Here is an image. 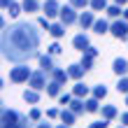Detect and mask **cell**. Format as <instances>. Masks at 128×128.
Wrapping results in <instances>:
<instances>
[{
    "label": "cell",
    "instance_id": "52a82bcc",
    "mask_svg": "<svg viewBox=\"0 0 128 128\" xmlns=\"http://www.w3.org/2000/svg\"><path fill=\"white\" fill-rule=\"evenodd\" d=\"M61 2L58 0H44L42 2V12H44V16H49V19H56V16H61Z\"/></svg>",
    "mask_w": 128,
    "mask_h": 128
},
{
    "label": "cell",
    "instance_id": "60d3db41",
    "mask_svg": "<svg viewBox=\"0 0 128 128\" xmlns=\"http://www.w3.org/2000/svg\"><path fill=\"white\" fill-rule=\"evenodd\" d=\"M112 2H116V5H121V7H126V5H128V0H112Z\"/></svg>",
    "mask_w": 128,
    "mask_h": 128
},
{
    "label": "cell",
    "instance_id": "7c38bea8",
    "mask_svg": "<svg viewBox=\"0 0 128 128\" xmlns=\"http://www.w3.org/2000/svg\"><path fill=\"white\" fill-rule=\"evenodd\" d=\"M112 70H114V74H119V77H126L128 74V61L126 58H114V63H112Z\"/></svg>",
    "mask_w": 128,
    "mask_h": 128
},
{
    "label": "cell",
    "instance_id": "6da1fadb",
    "mask_svg": "<svg viewBox=\"0 0 128 128\" xmlns=\"http://www.w3.org/2000/svg\"><path fill=\"white\" fill-rule=\"evenodd\" d=\"M40 40L42 35L30 21H14L12 26H2L0 49L2 58L10 63H28L30 58H40Z\"/></svg>",
    "mask_w": 128,
    "mask_h": 128
},
{
    "label": "cell",
    "instance_id": "ffe728a7",
    "mask_svg": "<svg viewBox=\"0 0 128 128\" xmlns=\"http://www.w3.org/2000/svg\"><path fill=\"white\" fill-rule=\"evenodd\" d=\"M51 79L58 82V84H65V82L70 79V74H68V70H63V68H56V70L51 72Z\"/></svg>",
    "mask_w": 128,
    "mask_h": 128
},
{
    "label": "cell",
    "instance_id": "603a6c76",
    "mask_svg": "<svg viewBox=\"0 0 128 128\" xmlns=\"http://www.w3.org/2000/svg\"><path fill=\"white\" fill-rule=\"evenodd\" d=\"M86 112H88V114H93V112H100V100H98V98H86Z\"/></svg>",
    "mask_w": 128,
    "mask_h": 128
},
{
    "label": "cell",
    "instance_id": "83f0119b",
    "mask_svg": "<svg viewBox=\"0 0 128 128\" xmlns=\"http://www.w3.org/2000/svg\"><path fill=\"white\" fill-rule=\"evenodd\" d=\"M116 91L124 93V96H128V77H119V82H116Z\"/></svg>",
    "mask_w": 128,
    "mask_h": 128
},
{
    "label": "cell",
    "instance_id": "836d02e7",
    "mask_svg": "<svg viewBox=\"0 0 128 128\" xmlns=\"http://www.w3.org/2000/svg\"><path fill=\"white\" fill-rule=\"evenodd\" d=\"M86 128H110V121H107V119H102V121H93V124H88Z\"/></svg>",
    "mask_w": 128,
    "mask_h": 128
},
{
    "label": "cell",
    "instance_id": "3957f363",
    "mask_svg": "<svg viewBox=\"0 0 128 128\" xmlns=\"http://www.w3.org/2000/svg\"><path fill=\"white\" fill-rule=\"evenodd\" d=\"M30 74H33V70L26 63H16L10 70V82H12V84H26V82L30 79Z\"/></svg>",
    "mask_w": 128,
    "mask_h": 128
},
{
    "label": "cell",
    "instance_id": "b9f144b4",
    "mask_svg": "<svg viewBox=\"0 0 128 128\" xmlns=\"http://www.w3.org/2000/svg\"><path fill=\"white\" fill-rule=\"evenodd\" d=\"M124 19L128 21V7H124Z\"/></svg>",
    "mask_w": 128,
    "mask_h": 128
},
{
    "label": "cell",
    "instance_id": "5bb4252c",
    "mask_svg": "<svg viewBox=\"0 0 128 128\" xmlns=\"http://www.w3.org/2000/svg\"><path fill=\"white\" fill-rule=\"evenodd\" d=\"M88 93H91V88H88L84 82H77V84L72 86V96H74V98H84V100H86Z\"/></svg>",
    "mask_w": 128,
    "mask_h": 128
},
{
    "label": "cell",
    "instance_id": "7402d4cb",
    "mask_svg": "<svg viewBox=\"0 0 128 128\" xmlns=\"http://www.w3.org/2000/svg\"><path fill=\"white\" fill-rule=\"evenodd\" d=\"M105 14H107L110 19H119V16H124V7L114 2V5H110L107 10H105Z\"/></svg>",
    "mask_w": 128,
    "mask_h": 128
},
{
    "label": "cell",
    "instance_id": "9a60e30c",
    "mask_svg": "<svg viewBox=\"0 0 128 128\" xmlns=\"http://www.w3.org/2000/svg\"><path fill=\"white\" fill-rule=\"evenodd\" d=\"M61 124H65V126H72L74 121H77V114H74V112L70 110V107H65V110H61Z\"/></svg>",
    "mask_w": 128,
    "mask_h": 128
},
{
    "label": "cell",
    "instance_id": "e575fe53",
    "mask_svg": "<svg viewBox=\"0 0 128 128\" xmlns=\"http://www.w3.org/2000/svg\"><path fill=\"white\" fill-rule=\"evenodd\" d=\"M61 51H63V49H61V44H58V42H54V44L49 47V54H51V56H61Z\"/></svg>",
    "mask_w": 128,
    "mask_h": 128
},
{
    "label": "cell",
    "instance_id": "ac0fdd59",
    "mask_svg": "<svg viewBox=\"0 0 128 128\" xmlns=\"http://www.w3.org/2000/svg\"><path fill=\"white\" fill-rule=\"evenodd\" d=\"M65 24H61V21H58V24H51V28H49V35L54 37V40H61V37L65 35Z\"/></svg>",
    "mask_w": 128,
    "mask_h": 128
},
{
    "label": "cell",
    "instance_id": "7a4b0ae2",
    "mask_svg": "<svg viewBox=\"0 0 128 128\" xmlns=\"http://www.w3.org/2000/svg\"><path fill=\"white\" fill-rule=\"evenodd\" d=\"M30 119L28 114H21L16 110L2 107L0 110V128H30Z\"/></svg>",
    "mask_w": 128,
    "mask_h": 128
},
{
    "label": "cell",
    "instance_id": "8992f818",
    "mask_svg": "<svg viewBox=\"0 0 128 128\" xmlns=\"http://www.w3.org/2000/svg\"><path fill=\"white\" fill-rule=\"evenodd\" d=\"M61 24H65V26H72V24H77L79 21V16H77V12H74V7L68 2V5H63L61 7Z\"/></svg>",
    "mask_w": 128,
    "mask_h": 128
},
{
    "label": "cell",
    "instance_id": "bcb514c9",
    "mask_svg": "<svg viewBox=\"0 0 128 128\" xmlns=\"http://www.w3.org/2000/svg\"><path fill=\"white\" fill-rule=\"evenodd\" d=\"M126 40H128V37H126Z\"/></svg>",
    "mask_w": 128,
    "mask_h": 128
},
{
    "label": "cell",
    "instance_id": "d6a6232c",
    "mask_svg": "<svg viewBox=\"0 0 128 128\" xmlns=\"http://www.w3.org/2000/svg\"><path fill=\"white\" fill-rule=\"evenodd\" d=\"M70 5L74 7V10H84L86 5H91V0H70Z\"/></svg>",
    "mask_w": 128,
    "mask_h": 128
},
{
    "label": "cell",
    "instance_id": "484cf974",
    "mask_svg": "<svg viewBox=\"0 0 128 128\" xmlns=\"http://www.w3.org/2000/svg\"><path fill=\"white\" fill-rule=\"evenodd\" d=\"M88 7H91L93 12H105L110 5H107V0H91V5H88Z\"/></svg>",
    "mask_w": 128,
    "mask_h": 128
},
{
    "label": "cell",
    "instance_id": "30bf717a",
    "mask_svg": "<svg viewBox=\"0 0 128 128\" xmlns=\"http://www.w3.org/2000/svg\"><path fill=\"white\" fill-rule=\"evenodd\" d=\"M37 61H40V70H44L47 74H51L56 70V63H54V56H51V54H40Z\"/></svg>",
    "mask_w": 128,
    "mask_h": 128
},
{
    "label": "cell",
    "instance_id": "f1b7e54d",
    "mask_svg": "<svg viewBox=\"0 0 128 128\" xmlns=\"http://www.w3.org/2000/svg\"><path fill=\"white\" fill-rule=\"evenodd\" d=\"M28 119H30L33 124H37V121H42V110H40V107H33L30 112H28Z\"/></svg>",
    "mask_w": 128,
    "mask_h": 128
},
{
    "label": "cell",
    "instance_id": "ee69618b",
    "mask_svg": "<svg viewBox=\"0 0 128 128\" xmlns=\"http://www.w3.org/2000/svg\"><path fill=\"white\" fill-rule=\"evenodd\" d=\"M126 105H128V96H126Z\"/></svg>",
    "mask_w": 128,
    "mask_h": 128
},
{
    "label": "cell",
    "instance_id": "277c9868",
    "mask_svg": "<svg viewBox=\"0 0 128 128\" xmlns=\"http://www.w3.org/2000/svg\"><path fill=\"white\" fill-rule=\"evenodd\" d=\"M47 72L44 70H33V74H30V79H28V86L30 88H35V91H47Z\"/></svg>",
    "mask_w": 128,
    "mask_h": 128
},
{
    "label": "cell",
    "instance_id": "f546056e",
    "mask_svg": "<svg viewBox=\"0 0 128 128\" xmlns=\"http://www.w3.org/2000/svg\"><path fill=\"white\" fill-rule=\"evenodd\" d=\"M93 58H96V56H91V54H82V61H79V63L84 65L86 70H91V68H93Z\"/></svg>",
    "mask_w": 128,
    "mask_h": 128
},
{
    "label": "cell",
    "instance_id": "f35d334b",
    "mask_svg": "<svg viewBox=\"0 0 128 128\" xmlns=\"http://www.w3.org/2000/svg\"><path fill=\"white\" fill-rule=\"evenodd\" d=\"M84 54H91V56H98V49H96V47H88V49L84 51Z\"/></svg>",
    "mask_w": 128,
    "mask_h": 128
},
{
    "label": "cell",
    "instance_id": "4dcf8cb0",
    "mask_svg": "<svg viewBox=\"0 0 128 128\" xmlns=\"http://www.w3.org/2000/svg\"><path fill=\"white\" fill-rule=\"evenodd\" d=\"M37 26H40V28H44V30L49 33V28H51V19H49V16H44V14H42V16L37 19Z\"/></svg>",
    "mask_w": 128,
    "mask_h": 128
},
{
    "label": "cell",
    "instance_id": "cb8c5ba5",
    "mask_svg": "<svg viewBox=\"0 0 128 128\" xmlns=\"http://www.w3.org/2000/svg\"><path fill=\"white\" fill-rule=\"evenodd\" d=\"M91 96L98 98V100H105V96H107V86H105V84H96L91 88Z\"/></svg>",
    "mask_w": 128,
    "mask_h": 128
},
{
    "label": "cell",
    "instance_id": "d4e9b609",
    "mask_svg": "<svg viewBox=\"0 0 128 128\" xmlns=\"http://www.w3.org/2000/svg\"><path fill=\"white\" fill-rule=\"evenodd\" d=\"M21 5H24V12H28V14H30V12H37V10H42V5L37 2V0H24Z\"/></svg>",
    "mask_w": 128,
    "mask_h": 128
},
{
    "label": "cell",
    "instance_id": "d590c367",
    "mask_svg": "<svg viewBox=\"0 0 128 128\" xmlns=\"http://www.w3.org/2000/svg\"><path fill=\"white\" fill-rule=\"evenodd\" d=\"M56 116H61V110L49 107V110H47V119H56Z\"/></svg>",
    "mask_w": 128,
    "mask_h": 128
},
{
    "label": "cell",
    "instance_id": "ba28073f",
    "mask_svg": "<svg viewBox=\"0 0 128 128\" xmlns=\"http://www.w3.org/2000/svg\"><path fill=\"white\" fill-rule=\"evenodd\" d=\"M72 47L77 49V51H82V54H84V51L91 47V40H88V35L86 33H77L72 37Z\"/></svg>",
    "mask_w": 128,
    "mask_h": 128
},
{
    "label": "cell",
    "instance_id": "f6af8a7d",
    "mask_svg": "<svg viewBox=\"0 0 128 128\" xmlns=\"http://www.w3.org/2000/svg\"><path fill=\"white\" fill-rule=\"evenodd\" d=\"M119 128H126V126H119Z\"/></svg>",
    "mask_w": 128,
    "mask_h": 128
},
{
    "label": "cell",
    "instance_id": "5b68a950",
    "mask_svg": "<svg viewBox=\"0 0 128 128\" xmlns=\"http://www.w3.org/2000/svg\"><path fill=\"white\" fill-rule=\"evenodd\" d=\"M110 33L114 37H119V40H126L128 37V21L126 19H114L112 26H110Z\"/></svg>",
    "mask_w": 128,
    "mask_h": 128
},
{
    "label": "cell",
    "instance_id": "4316f807",
    "mask_svg": "<svg viewBox=\"0 0 128 128\" xmlns=\"http://www.w3.org/2000/svg\"><path fill=\"white\" fill-rule=\"evenodd\" d=\"M7 12H10V16L12 19H16L21 12H24V5H19V2H12L10 7H7Z\"/></svg>",
    "mask_w": 128,
    "mask_h": 128
},
{
    "label": "cell",
    "instance_id": "e0dca14e",
    "mask_svg": "<svg viewBox=\"0 0 128 128\" xmlns=\"http://www.w3.org/2000/svg\"><path fill=\"white\" fill-rule=\"evenodd\" d=\"M100 114H102V119L112 121V119H116V116H119V110L114 107V105H102V107H100Z\"/></svg>",
    "mask_w": 128,
    "mask_h": 128
},
{
    "label": "cell",
    "instance_id": "8fae6325",
    "mask_svg": "<svg viewBox=\"0 0 128 128\" xmlns=\"http://www.w3.org/2000/svg\"><path fill=\"white\" fill-rule=\"evenodd\" d=\"M86 72H88V70H86L82 63H72V65H68V74H70V79H74V82H79Z\"/></svg>",
    "mask_w": 128,
    "mask_h": 128
},
{
    "label": "cell",
    "instance_id": "ab89813d",
    "mask_svg": "<svg viewBox=\"0 0 128 128\" xmlns=\"http://www.w3.org/2000/svg\"><path fill=\"white\" fill-rule=\"evenodd\" d=\"M14 2V0H0V5H2V10H7V7H10Z\"/></svg>",
    "mask_w": 128,
    "mask_h": 128
},
{
    "label": "cell",
    "instance_id": "2e32d148",
    "mask_svg": "<svg viewBox=\"0 0 128 128\" xmlns=\"http://www.w3.org/2000/svg\"><path fill=\"white\" fill-rule=\"evenodd\" d=\"M68 107L79 116V114H84V112H86V102H84V98H72V102L68 105Z\"/></svg>",
    "mask_w": 128,
    "mask_h": 128
},
{
    "label": "cell",
    "instance_id": "8d00e7d4",
    "mask_svg": "<svg viewBox=\"0 0 128 128\" xmlns=\"http://www.w3.org/2000/svg\"><path fill=\"white\" fill-rule=\"evenodd\" d=\"M35 128H54V126H51L49 121H37V124H35Z\"/></svg>",
    "mask_w": 128,
    "mask_h": 128
},
{
    "label": "cell",
    "instance_id": "74e56055",
    "mask_svg": "<svg viewBox=\"0 0 128 128\" xmlns=\"http://www.w3.org/2000/svg\"><path fill=\"white\" fill-rule=\"evenodd\" d=\"M121 126L128 128V112H124V114H121Z\"/></svg>",
    "mask_w": 128,
    "mask_h": 128
},
{
    "label": "cell",
    "instance_id": "9c48e42d",
    "mask_svg": "<svg viewBox=\"0 0 128 128\" xmlns=\"http://www.w3.org/2000/svg\"><path fill=\"white\" fill-rule=\"evenodd\" d=\"M77 24H79V28H82V30H91V28H93V24H96V14H93V10H91V12H82Z\"/></svg>",
    "mask_w": 128,
    "mask_h": 128
},
{
    "label": "cell",
    "instance_id": "d6986e66",
    "mask_svg": "<svg viewBox=\"0 0 128 128\" xmlns=\"http://www.w3.org/2000/svg\"><path fill=\"white\" fill-rule=\"evenodd\" d=\"M24 100L28 105H37V102H40V91H35V88H26V91H24Z\"/></svg>",
    "mask_w": 128,
    "mask_h": 128
},
{
    "label": "cell",
    "instance_id": "4fadbf2b",
    "mask_svg": "<svg viewBox=\"0 0 128 128\" xmlns=\"http://www.w3.org/2000/svg\"><path fill=\"white\" fill-rule=\"evenodd\" d=\"M110 21L107 19H96V24H93V28H91V30L96 33V35H105V33H110Z\"/></svg>",
    "mask_w": 128,
    "mask_h": 128
},
{
    "label": "cell",
    "instance_id": "1f68e13d",
    "mask_svg": "<svg viewBox=\"0 0 128 128\" xmlns=\"http://www.w3.org/2000/svg\"><path fill=\"white\" fill-rule=\"evenodd\" d=\"M72 93H61V96H58V102H61V105H65V107H68V105H70L72 102Z\"/></svg>",
    "mask_w": 128,
    "mask_h": 128
},
{
    "label": "cell",
    "instance_id": "44dd1931",
    "mask_svg": "<svg viewBox=\"0 0 128 128\" xmlns=\"http://www.w3.org/2000/svg\"><path fill=\"white\" fill-rule=\"evenodd\" d=\"M61 86H63V84L49 79V84H47V96H49V98H58V96H61Z\"/></svg>",
    "mask_w": 128,
    "mask_h": 128
},
{
    "label": "cell",
    "instance_id": "7bdbcfd3",
    "mask_svg": "<svg viewBox=\"0 0 128 128\" xmlns=\"http://www.w3.org/2000/svg\"><path fill=\"white\" fill-rule=\"evenodd\" d=\"M54 128H70V126H65V124H58V126H54Z\"/></svg>",
    "mask_w": 128,
    "mask_h": 128
}]
</instances>
